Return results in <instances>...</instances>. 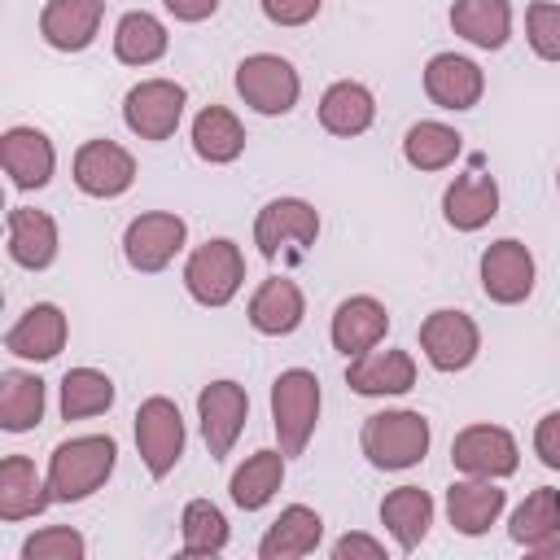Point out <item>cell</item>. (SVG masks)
<instances>
[{"label":"cell","instance_id":"obj_26","mask_svg":"<svg viewBox=\"0 0 560 560\" xmlns=\"http://www.w3.org/2000/svg\"><path fill=\"white\" fill-rule=\"evenodd\" d=\"M319 542H324V516L306 503H289L258 538V556L262 560H298V556H311Z\"/></svg>","mask_w":560,"mask_h":560},{"label":"cell","instance_id":"obj_27","mask_svg":"<svg viewBox=\"0 0 560 560\" xmlns=\"http://www.w3.org/2000/svg\"><path fill=\"white\" fill-rule=\"evenodd\" d=\"M48 503H52V490H48V477H39L35 459L4 455L0 459V521L39 516Z\"/></svg>","mask_w":560,"mask_h":560},{"label":"cell","instance_id":"obj_32","mask_svg":"<svg viewBox=\"0 0 560 560\" xmlns=\"http://www.w3.org/2000/svg\"><path fill=\"white\" fill-rule=\"evenodd\" d=\"M171 48V35L162 26V18H153L149 9H131L118 18L114 26V57L122 66H153L162 61Z\"/></svg>","mask_w":560,"mask_h":560},{"label":"cell","instance_id":"obj_7","mask_svg":"<svg viewBox=\"0 0 560 560\" xmlns=\"http://www.w3.org/2000/svg\"><path fill=\"white\" fill-rule=\"evenodd\" d=\"M188 92L175 79H140L122 96V122L140 140H171L184 122Z\"/></svg>","mask_w":560,"mask_h":560},{"label":"cell","instance_id":"obj_36","mask_svg":"<svg viewBox=\"0 0 560 560\" xmlns=\"http://www.w3.org/2000/svg\"><path fill=\"white\" fill-rule=\"evenodd\" d=\"M114 407V381L101 368H70L61 376V420H88Z\"/></svg>","mask_w":560,"mask_h":560},{"label":"cell","instance_id":"obj_3","mask_svg":"<svg viewBox=\"0 0 560 560\" xmlns=\"http://www.w3.org/2000/svg\"><path fill=\"white\" fill-rule=\"evenodd\" d=\"M319 376L306 372V368H284L276 381H271V429H276V442L284 451V459L302 455L315 424H319Z\"/></svg>","mask_w":560,"mask_h":560},{"label":"cell","instance_id":"obj_28","mask_svg":"<svg viewBox=\"0 0 560 560\" xmlns=\"http://www.w3.org/2000/svg\"><path fill=\"white\" fill-rule=\"evenodd\" d=\"M451 31L472 48L499 52L512 39V0H455Z\"/></svg>","mask_w":560,"mask_h":560},{"label":"cell","instance_id":"obj_18","mask_svg":"<svg viewBox=\"0 0 560 560\" xmlns=\"http://www.w3.org/2000/svg\"><path fill=\"white\" fill-rule=\"evenodd\" d=\"M66 337H70L66 311L57 302H35L4 332V350L18 354V359H31V363H48V359H57L66 350Z\"/></svg>","mask_w":560,"mask_h":560},{"label":"cell","instance_id":"obj_42","mask_svg":"<svg viewBox=\"0 0 560 560\" xmlns=\"http://www.w3.org/2000/svg\"><path fill=\"white\" fill-rule=\"evenodd\" d=\"M534 455H538L547 468H560V411H547V416L534 424Z\"/></svg>","mask_w":560,"mask_h":560},{"label":"cell","instance_id":"obj_2","mask_svg":"<svg viewBox=\"0 0 560 560\" xmlns=\"http://www.w3.org/2000/svg\"><path fill=\"white\" fill-rule=\"evenodd\" d=\"M429 442H433V429L420 411L411 407H394V411H376L363 420V433H359V451L368 455L372 468L381 472H402V468H416L424 455H429Z\"/></svg>","mask_w":560,"mask_h":560},{"label":"cell","instance_id":"obj_8","mask_svg":"<svg viewBox=\"0 0 560 560\" xmlns=\"http://www.w3.org/2000/svg\"><path fill=\"white\" fill-rule=\"evenodd\" d=\"M188 241V223L175 214V210H149V214H136L122 232V258L131 271L140 276H153V271H166L171 258L184 249Z\"/></svg>","mask_w":560,"mask_h":560},{"label":"cell","instance_id":"obj_41","mask_svg":"<svg viewBox=\"0 0 560 560\" xmlns=\"http://www.w3.org/2000/svg\"><path fill=\"white\" fill-rule=\"evenodd\" d=\"M332 560H385V542L372 538V534L350 529V534H341L332 542Z\"/></svg>","mask_w":560,"mask_h":560},{"label":"cell","instance_id":"obj_12","mask_svg":"<svg viewBox=\"0 0 560 560\" xmlns=\"http://www.w3.org/2000/svg\"><path fill=\"white\" fill-rule=\"evenodd\" d=\"M319 236V210L302 197H276L254 219V245L262 258H276L280 249H306Z\"/></svg>","mask_w":560,"mask_h":560},{"label":"cell","instance_id":"obj_34","mask_svg":"<svg viewBox=\"0 0 560 560\" xmlns=\"http://www.w3.org/2000/svg\"><path fill=\"white\" fill-rule=\"evenodd\" d=\"M459 149H464V136L451 122H438V118H420L402 136V158L416 171H446L459 158Z\"/></svg>","mask_w":560,"mask_h":560},{"label":"cell","instance_id":"obj_9","mask_svg":"<svg viewBox=\"0 0 560 560\" xmlns=\"http://www.w3.org/2000/svg\"><path fill=\"white\" fill-rule=\"evenodd\" d=\"M451 464L464 477L503 481V477H512L521 468V446L503 424H468L451 442Z\"/></svg>","mask_w":560,"mask_h":560},{"label":"cell","instance_id":"obj_33","mask_svg":"<svg viewBox=\"0 0 560 560\" xmlns=\"http://www.w3.org/2000/svg\"><path fill=\"white\" fill-rule=\"evenodd\" d=\"M284 486V451H254L228 481L232 503L241 512H258L276 499V490Z\"/></svg>","mask_w":560,"mask_h":560},{"label":"cell","instance_id":"obj_11","mask_svg":"<svg viewBox=\"0 0 560 560\" xmlns=\"http://www.w3.org/2000/svg\"><path fill=\"white\" fill-rule=\"evenodd\" d=\"M420 350L438 372H464L481 354V328L468 311H433L420 324Z\"/></svg>","mask_w":560,"mask_h":560},{"label":"cell","instance_id":"obj_29","mask_svg":"<svg viewBox=\"0 0 560 560\" xmlns=\"http://www.w3.org/2000/svg\"><path fill=\"white\" fill-rule=\"evenodd\" d=\"M381 525L398 542V551H416L433 525V499L420 486H398L381 499Z\"/></svg>","mask_w":560,"mask_h":560},{"label":"cell","instance_id":"obj_4","mask_svg":"<svg viewBox=\"0 0 560 560\" xmlns=\"http://www.w3.org/2000/svg\"><path fill=\"white\" fill-rule=\"evenodd\" d=\"M241 284H245V254L228 236H214V241L197 245L184 262V289L197 306L219 311L241 293Z\"/></svg>","mask_w":560,"mask_h":560},{"label":"cell","instance_id":"obj_22","mask_svg":"<svg viewBox=\"0 0 560 560\" xmlns=\"http://www.w3.org/2000/svg\"><path fill=\"white\" fill-rule=\"evenodd\" d=\"M385 332H389V311H385V302H376L372 293L346 298V302L332 311V328H328L332 346H337L346 359H354V354L381 346Z\"/></svg>","mask_w":560,"mask_h":560},{"label":"cell","instance_id":"obj_45","mask_svg":"<svg viewBox=\"0 0 560 560\" xmlns=\"http://www.w3.org/2000/svg\"><path fill=\"white\" fill-rule=\"evenodd\" d=\"M556 188H560V171H556Z\"/></svg>","mask_w":560,"mask_h":560},{"label":"cell","instance_id":"obj_17","mask_svg":"<svg viewBox=\"0 0 560 560\" xmlns=\"http://www.w3.org/2000/svg\"><path fill=\"white\" fill-rule=\"evenodd\" d=\"M494 214H499V179L490 171H481V162H472V171H464L446 184L442 219L455 232H481Z\"/></svg>","mask_w":560,"mask_h":560},{"label":"cell","instance_id":"obj_25","mask_svg":"<svg viewBox=\"0 0 560 560\" xmlns=\"http://www.w3.org/2000/svg\"><path fill=\"white\" fill-rule=\"evenodd\" d=\"M306 319V298L289 276H271L249 298V324L262 337H289Z\"/></svg>","mask_w":560,"mask_h":560},{"label":"cell","instance_id":"obj_40","mask_svg":"<svg viewBox=\"0 0 560 560\" xmlns=\"http://www.w3.org/2000/svg\"><path fill=\"white\" fill-rule=\"evenodd\" d=\"M319 4L324 0H262V13L276 26H306L319 13Z\"/></svg>","mask_w":560,"mask_h":560},{"label":"cell","instance_id":"obj_24","mask_svg":"<svg viewBox=\"0 0 560 560\" xmlns=\"http://www.w3.org/2000/svg\"><path fill=\"white\" fill-rule=\"evenodd\" d=\"M372 122H376V96H372L368 83L337 79V83L324 88V96H319V127L328 136L350 140V136H363Z\"/></svg>","mask_w":560,"mask_h":560},{"label":"cell","instance_id":"obj_14","mask_svg":"<svg viewBox=\"0 0 560 560\" xmlns=\"http://www.w3.org/2000/svg\"><path fill=\"white\" fill-rule=\"evenodd\" d=\"M136 184V158L118 140H83L74 149V188L88 197H122Z\"/></svg>","mask_w":560,"mask_h":560},{"label":"cell","instance_id":"obj_44","mask_svg":"<svg viewBox=\"0 0 560 560\" xmlns=\"http://www.w3.org/2000/svg\"><path fill=\"white\" fill-rule=\"evenodd\" d=\"M529 556H534V560H560V534H556L551 542H542V547H534Z\"/></svg>","mask_w":560,"mask_h":560},{"label":"cell","instance_id":"obj_13","mask_svg":"<svg viewBox=\"0 0 560 560\" xmlns=\"http://www.w3.org/2000/svg\"><path fill=\"white\" fill-rule=\"evenodd\" d=\"M534 254L525 241L503 236L481 249V293L499 306H521L534 293Z\"/></svg>","mask_w":560,"mask_h":560},{"label":"cell","instance_id":"obj_15","mask_svg":"<svg viewBox=\"0 0 560 560\" xmlns=\"http://www.w3.org/2000/svg\"><path fill=\"white\" fill-rule=\"evenodd\" d=\"M424 96L438 109H451V114L472 109L486 96V74L464 52H433L429 66H424Z\"/></svg>","mask_w":560,"mask_h":560},{"label":"cell","instance_id":"obj_46","mask_svg":"<svg viewBox=\"0 0 560 560\" xmlns=\"http://www.w3.org/2000/svg\"><path fill=\"white\" fill-rule=\"evenodd\" d=\"M556 499H560V490H556Z\"/></svg>","mask_w":560,"mask_h":560},{"label":"cell","instance_id":"obj_30","mask_svg":"<svg viewBox=\"0 0 560 560\" xmlns=\"http://www.w3.org/2000/svg\"><path fill=\"white\" fill-rule=\"evenodd\" d=\"M192 153L210 166H228L245 153V127L228 105H206L192 118Z\"/></svg>","mask_w":560,"mask_h":560},{"label":"cell","instance_id":"obj_35","mask_svg":"<svg viewBox=\"0 0 560 560\" xmlns=\"http://www.w3.org/2000/svg\"><path fill=\"white\" fill-rule=\"evenodd\" d=\"M508 534H512V542H521L525 551L551 542V538L560 534V499H556V490H551V486L529 490V494L521 499V508L512 512Z\"/></svg>","mask_w":560,"mask_h":560},{"label":"cell","instance_id":"obj_31","mask_svg":"<svg viewBox=\"0 0 560 560\" xmlns=\"http://www.w3.org/2000/svg\"><path fill=\"white\" fill-rule=\"evenodd\" d=\"M44 407H48V389L35 372H22V368L0 372V429L4 433L35 429L44 420Z\"/></svg>","mask_w":560,"mask_h":560},{"label":"cell","instance_id":"obj_23","mask_svg":"<svg viewBox=\"0 0 560 560\" xmlns=\"http://www.w3.org/2000/svg\"><path fill=\"white\" fill-rule=\"evenodd\" d=\"M508 508V494L486 477H464L446 490V521L464 538H481Z\"/></svg>","mask_w":560,"mask_h":560},{"label":"cell","instance_id":"obj_39","mask_svg":"<svg viewBox=\"0 0 560 560\" xmlns=\"http://www.w3.org/2000/svg\"><path fill=\"white\" fill-rule=\"evenodd\" d=\"M525 39H529L534 57L560 61V4L556 0H534L525 9Z\"/></svg>","mask_w":560,"mask_h":560},{"label":"cell","instance_id":"obj_21","mask_svg":"<svg viewBox=\"0 0 560 560\" xmlns=\"http://www.w3.org/2000/svg\"><path fill=\"white\" fill-rule=\"evenodd\" d=\"M4 241H9V258L26 271H44L52 258H57V219L48 210H35V206H13L9 219H4Z\"/></svg>","mask_w":560,"mask_h":560},{"label":"cell","instance_id":"obj_37","mask_svg":"<svg viewBox=\"0 0 560 560\" xmlns=\"http://www.w3.org/2000/svg\"><path fill=\"white\" fill-rule=\"evenodd\" d=\"M184 556H219L228 547V516L210 499H188L179 516Z\"/></svg>","mask_w":560,"mask_h":560},{"label":"cell","instance_id":"obj_19","mask_svg":"<svg viewBox=\"0 0 560 560\" xmlns=\"http://www.w3.org/2000/svg\"><path fill=\"white\" fill-rule=\"evenodd\" d=\"M346 385L363 398H398L416 385V359L407 350H363L346 368Z\"/></svg>","mask_w":560,"mask_h":560},{"label":"cell","instance_id":"obj_10","mask_svg":"<svg viewBox=\"0 0 560 560\" xmlns=\"http://www.w3.org/2000/svg\"><path fill=\"white\" fill-rule=\"evenodd\" d=\"M197 420H201V438H206L210 459H228L232 446H236V438H241V429H245V420H249V394H245V385H236L228 376L201 385V394H197Z\"/></svg>","mask_w":560,"mask_h":560},{"label":"cell","instance_id":"obj_5","mask_svg":"<svg viewBox=\"0 0 560 560\" xmlns=\"http://www.w3.org/2000/svg\"><path fill=\"white\" fill-rule=\"evenodd\" d=\"M236 92L254 114L280 118L298 105L302 96V79L293 70V61H284L280 52H254L236 66Z\"/></svg>","mask_w":560,"mask_h":560},{"label":"cell","instance_id":"obj_38","mask_svg":"<svg viewBox=\"0 0 560 560\" xmlns=\"http://www.w3.org/2000/svg\"><path fill=\"white\" fill-rule=\"evenodd\" d=\"M88 538L74 525H44L22 542V560H83Z\"/></svg>","mask_w":560,"mask_h":560},{"label":"cell","instance_id":"obj_16","mask_svg":"<svg viewBox=\"0 0 560 560\" xmlns=\"http://www.w3.org/2000/svg\"><path fill=\"white\" fill-rule=\"evenodd\" d=\"M0 166H4V175H9L13 188L35 192V188H44L52 179L57 149H52V140L39 127H22L18 122V127H9L0 136Z\"/></svg>","mask_w":560,"mask_h":560},{"label":"cell","instance_id":"obj_6","mask_svg":"<svg viewBox=\"0 0 560 560\" xmlns=\"http://www.w3.org/2000/svg\"><path fill=\"white\" fill-rule=\"evenodd\" d=\"M184 442H188L184 416L166 394H153L136 407V451H140L149 477L162 481L166 472H175V464L184 455Z\"/></svg>","mask_w":560,"mask_h":560},{"label":"cell","instance_id":"obj_43","mask_svg":"<svg viewBox=\"0 0 560 560\" xmlns=\"http://www.w3.org/2000/svg\"><path fill=\"white\" fill-rule=\"evenodd\" d=\"M162 4H166V13L175 22H206L219 9V0H162Z\"/></svg>","mask_w":560,"mask_h":560},{"label":"cell","instance_id":"obj_1","mask_svg":"<svg viewBox=\"0 0 560 560\" xmlns=\"http://www.w3.org/2000/svg\"><path fill=\"white\" fill-rule=\"evenodd\" d=\"M118 464V442L109 433H83V438H66L52 455H48V490L52 503H79L88 494H96L109 472Z\"/></svg>","mask_w":560,"mask_h":560},{"label":"cell","instance_id":"obj_20","mask_svg":"<svg viewBox=\"0 0 560 560\" xmlns=\"http://www.w3.org/2000/svg\"><path fill=\"white\" fill-rule=\"evenodd\" d=\"M105 22V0H48L39 9V35L57 52H83Z\"/></svg>","mask_w":560,"mask_h":560}]
</instances>
